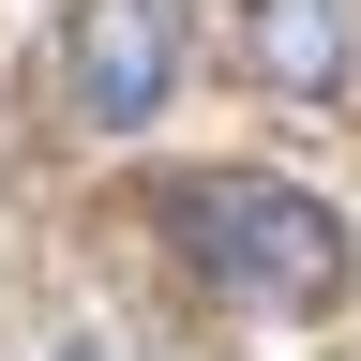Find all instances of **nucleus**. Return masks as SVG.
Masks as SVG:
<instances>
[{
	"instance_id": "nucleus-1",
	"label": "nucleus",
	"mask_w": 361,
	"mask_h": 361,
	"mask_svg": "<svg viewBox=\"0 0 361 361\" xmlns=\"http://www.w3.org/2000/svg\"><path fill=\"white\" fill-rule=\"evenodd\" d=\"M180 241H196V271L226 301H256V316H316L346 286V211L301 196V180H256V166L180 180Z\"/></svg>"
},
{
	"instance_id": "nucleus-2",
	"label": "nucleus",
	"mask_w": 361,
	"mask_h": 361,
	"mask_svg": "<svg viewBox=\"0 0 361 361\" xmlns=\"http://www.w3.org/2000/svg\"><path fill=\"white\" fill-rule=\"evenodd\" d=\"M75 121L90 135H135V121H166V90H180V0H75Z\"/></svg>"
},
{
	"instance_id": "nucleus-3",
	"label": "nucleus",
	"mask_w": 361,
	"mask_h": 361,
	"mask_svg": "<svg viewBox=\"0 0 361 361\" xmlns=\"http://www.w3.org/2000/svg\"><path fill=\"white\" fill-rule=\"evenodd\" d=\"M241 45H256L271 90H301V106L346 90V0H241Z\"/></svg>"
},
{
	"instance_id": "nucleus-4",
	"label": "nucleus",
	"mask_w": 361,
	"mask_h": 361,
	"mask_svg": "<svg viewBox=\"0 0 361 361\" xmlns=\"http://www.w3.org/2000/svg\"><path fill=\"white\" fill-rule=\"evenodd\" d=\"M61 361H90V346H61Z\"/></svg>"
}]
</instances>
